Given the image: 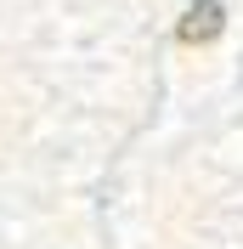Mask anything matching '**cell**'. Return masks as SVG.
<instances>
[{
  "mask_svg": "<svg viewBox=\"0 0 243 249\" xmlns=\"http://www.w3.org/2000/svg\"><path fill=\"white\" fill-rule=\"evenodd\" d=\"M221 29H226V6H221V0H198L192 12L181 17L175 40H181V46H209V40H221Z\"/></svg>",
  "mask_w": 243,
  "mask_h": 249,
  "instance_id": "cell-1",
  "label": "cell"
}]
</instances>
